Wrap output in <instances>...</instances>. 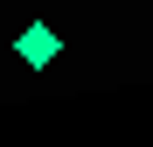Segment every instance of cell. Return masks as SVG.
Masks as SVG:
<instances>
[{
  "mask_svg": "<svg viewBox=\"0 0 153 147\" xmlns=\"http://www.w3.org/2000/svg\"><path fill=\"white\" fill-rule=\"evenodd\" d=\"M14 56L28 63V70H49V63L63 56V35L49 28V21H35V28H21V35H14Z\"/></svg>",
  "mask_w": 153,
  "mask_h": 147,
  "instance_id": "obj_1",
  "label": "cell"
}]
</instances>
